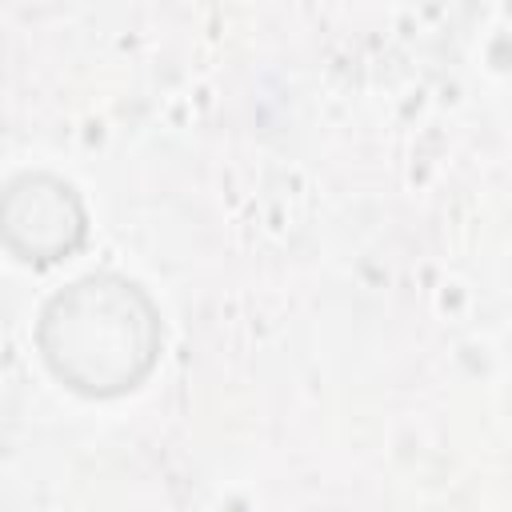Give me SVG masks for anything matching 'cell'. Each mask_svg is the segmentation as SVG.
<instances>
[{
	"instance_id": "obj_1",
	"label": "cell",
	"mask_w": 512,
	"mask_h": 512,
	"mask_svg": "<svg viewBox=\"0 0 512 512\" xmlns=\"http://www.w3.org/2000/svg\"><path fill=\"white\" fill-rule=\"evenodd\" d=\"M48 372L92 400L140 388L164 348V324L144 284L120 272H88L48 296L36 320Z\"/></svg>"
},
{
	"instance_id": "obj_2",
	"label": "cell",
	"mask_w": 512,
	"mask_h": 512,
	"mask_svg": "<svg viewBox=\"0 0 512 512\" xmlns=\"http://www.w3.org/2000/svg\"><path fill=\"white\" fill-rule=\"evenodd\" d=\"M80 192L52 172H20L4 192V240L24 264H56L84 244Z\"/></svg>"
}]
</instances>
